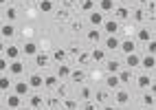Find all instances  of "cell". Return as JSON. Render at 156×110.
<instances>
[{
  "instance_id": "1",
  "label": "cell",
  "mask_w": 156,
  "mask_h": 110,
  "mask_svg": "<svg viewBox=\"0 0 156 110\" xmlns=\"http://www.w3.org/2000/svg\"><path fill=\"white\" fill-rule=\"evenodd\" d=\"M88 22H90L92 29H99V27H103V22H106V13H101L99 9H95V11L88 13Z\"/></svg>"
},
{
  "instance_id": "2",
  "label": "cell",
  "mask_w": 156,
  "mask_h": 110,
  "mask_svg": "<svg viewBox=\"0 0 156 110\" xmlns=\"http://www.w3.org/2000/svg\"><path fill=\"white\" fill-rule=\"evenodd\" d=\"M5 104H7V108H9V110H18V108H22V97L16 95V93L11 90V93H7Z\"/></svg>"
},
{
  "instance_id": "3",
  "label": "cell",
  "mask_w": 156,
  "mask_h": 110,
  "mask_svg": "<svg viewBox=\"0 0 156 110\" xmlns=\"http://www.w3.org/2000/svg\"><path fill=\"white\" fill-rule=\"evenodd\" d=\"M103 46H106V51H119V48H121V37L106 35V37H103Z\"/></svg>"
},
{
  "instance_id": "4",
  "label": "cell",
  "mask_w": 156,
  "mask_h": 110,
  "mask_svg": "<svg viewBox=\"0 0 156 110\" xmlns=\"http://www.w3.org/2000/svg\"><path fill=\"white\" fill-rule=\"evenodd\" d=\"M27 82L31 86V90H40V88H44V77L40 75V73H31Z\"/></svg>"
},
{
  "instance_id": "5",
  "label": "cell",
  "mask_w": 156,
  "mask_h": 110,
  "mask_svg": "<svg viewBox=\"0 0 156 110\" xmlns=\"http://www.w3.org/2000/svg\"><path fill=\"white\" fill-rule=\"evenodd\" d=\"M11 90L16 93V95H20V97H27L29 93H31V86H29V82H24V79H20V82H16L13 84V88H11Z\"/></svg>"
},
{
  "instance_id": "6",
  "label": "cell",
  "mask_w": 156,
  "mask_h": 110,
  "mask_svg": "<svg viewBox=\"0 0 156 110\" xmlns=\"http://www.w3.org/2000/svg\"><path fill=\"white\" fill-rule=\"evenodd\" d=\"M20 55H22V48H20V46H16V44H7V48H5V57L9 59V62L20 59Z\"/></svg>"
},
{
  "instance_id": "7",
  "label": "cell",
  "mask_w": 156,
  "mask_h": 110,
  "mask_svg": "<svg viewBox=\"0 0 156 110\" xmlns=\"http://www.w3.org/2000/svg\"><path fill=\"white\" fill-rule=\"evenodd\" d=\"M119 51L123 55H130V53H136V42H134L132 37H126V40H121V48Z\"/></svg>"
},
{
  "instance_id": "8",
  "label": "cell",
  "mask_w": 156,
  "mask_h": 110,
  "mask_svg": "<svg viewBox=\"0 0 156 110\" xmlns=\"http://www.w3.org/2000/svg\"><path fill=\"white\" fill-rule=\"evenodd\" d=\"M141 66H143L147 73H152L154 68H156V55H150V53L141 55Z\"/></svg>"
},
{
  "instance_id": "9",
  "label": "cell",
  "mask_w": 156,
  "mask_h": 110,
  "mask_svg": "<svg viewBox=\"0 0 156 110\" xmlns=\"http://www.w3.org/2000/svg\"><path fill=\"white\" fill-rule=\"evenodd\" d=\"M11 77H20L24 73V64L20 62V59H13V62H9V71H7Z\"/></svg>"
},
{
  "instance_id": "10",
  "label": "cell",
  "mask_w": 156,
  "mask_h": 110,
  "mask_svg": "<svg viewBox=\"0 0 156 110\" xmlns=\"http://www.w3.org/2000/svg\"><path fill=\"white\" fill-rule=\"evenodd\" d=\"M106 88L108 90H117V88H121V79L117 73H108L106 75Z\"/></svg>"
},
{
  "instance_id": "11",
  "label": "cell",
  "mask_w": 156,
  "mask_h": 110,
  "mask_svg": "<svg viewBox=\"0 0 156 110\" xmlns=\"http://www.w3.org/2000/svg\"><path fill=\"white\" fill-rule=\"evenodd\" d=\"M101 29H103L106 35H117L119 33V20H106Z\"/></svg>"
},
{
  "instance_id": "12",
  "label": "cell",
  "mask_w": 156,
  "mask_h": 110,
  "mask_svg": "<svg viewBox=\"0 0 156 110\" xmlns=\"http://www.w3.org/2000/svg\"><path fill=\"white\" fill-rule=\"evenodd\" d=\"M16 35V27H13V22H5L2 27H0V37L2 40H11Z\"/></svg>"
},
{
  "instance_id": "13",
  "label": "cell",
  "mask_w": 156,
  "mask_h": 110,
  "mask_svg": "<svg viewBox=\"0 0 156 110\" xmlns=\"http://www.w3.org/2000/svg\"><path fill=\"white\" fill-rule=\"evenodd\" d=\"M11 88H13L11 75H9V73H2V75H0V93H11Z\"/></svg>"
},
{
  "instance_id": "14",
  "label": "cell",
  "mask_w": 156,
  "mask_h": 110,
  "mask_svg": "<svg viewBox=\"0 0 156 110\" xmlns=\"http://www.w3.org/2000/svg\"><path fill=\"white\" fill-rule=\"evenodd\" d=\"M152 82H154V79H152V73H141V75L136 77V86L141 88V90H147Z\"/></svg>"
},
{
  "instance_id": "15",
  "label": "cell",
  "mask_w": 156,
  "mask_h": 110,
  "mask_svg": "<svg viewBox=\"0 0 156 110\" xmlns=\"http://www.w3.org/2000/svg\"><path fill=\"white\" fill-rule=\"evenodd\" d=\"M114 101H117L119 106H126L130 101V93L123 90V88H117V90H114Z\"/></svg>"
},
{
  "instance_id": "16",
  "label": "cell",
  "mask_w": 156,
  "mask_h": 110,
  "mask_svg": "<svg viewBox=\"0 0 156 110\" xmlns=\"http://www.w3.org/2000/svg\"><path fill=\"white\" fill-rule=\"evenodd\" d=\"M92 95H95V93H92L90 86H81V88H79V95H77V101H81V104H84V101H90Z\"/></svg>"
},
{
  "instance_id": "17",
  "label": "cell",
  "mask_w": 156,
  "mask_h": 110,
  "mask_svg": "<svg viewBox=\"0 0 156 110\" xmlns=\"http://www.w3.org/2000/svg\"><path fill=\"white\" fill-rule=\"evenodd\" d=\"M29 106L33 108V110H37V108H44V97L42 95H37V93H33L29 97Z\"/></svg>"
},
{
  "instance_id": "18",
  "label": "cell",
  "mask_w": 156,
  "mask_h": 110,
  "mask_svg": "<svg viewBox=\"0 0 156 110\" xmlns=\"http://www.w3.org/2000/svg\"><path fill=\"white\" fill-rule=\"evenodd\" d=\"M86 37H88V42H92V44H99L101 40H103V33L99 31V29H90V31L86 33Z\"/></svg>"
},
{
  "instance_id": "19",
  "label": "cell",
  "mask_w": 156,
  "mask_h": 110,
  "mask_svg": "<svg viewBox=\"0 0 156 110\" xmlns=\"http://www.w3.org/2000/svg\"><path fill=\"white\" fill-rule=\"evenodd\" d=\"M37 9H40L42 13H53L55 2H53V0H40V2H37Z\"/></svg>"
},
{
  "instance_id": "20",
  "label": "cell",
  "mask_w": 156,
  "mask_h": 110,
  "mask_svg": "<svg viewBox=\"0 0 156 110\" xmlns=\"http://www.w3.org/2000/svg\"><path fill=\"white\" fill-rule=\"evenodd\" d=\"M126 64H128L130 71H132V68H136V66H141V55H136V53L126 55Z\"/></svg>"
},
{
  "instance_id": "21",
  "label": "cell",
  "mask_w": 156,
  "mask_h": 110,
  "mask_svg": "<svg viewBox=\"0 0 156 110\" xmlns=\"http://www.w3.org/2000/svg\"><path fill=\"white\" fill-rule=\"evenodd\" d=\"M90 59L92 62H106V48H92V53H90Z\"/></svg>"
},
{
  "instance_id": "22",
  "label": "cell",
  "mask_w": 156,
  "mask_h": 110,
  "mask_svg": "<svg viewBox=\"0 0 156 110\" xmlns=\"http://www.w3.org/2000/svg\"><path fill=\"white\" fill-rule=\"evenodd\" d=\"M92 99H95L97 104H106L110 99V90L106 88V90H95V95H92Z\"/></svg>"
},
{
  "instance_id": "23",
  "label": "cell",
  "mask_w": 156,
  "mask_h": 110,
  "mask_svg": "<svg viewBox=\"0 0 156 110\" xmlns=\"http://www.w3.org/2000/svg\"><path fill=\"white\" fill-rule=\"evenodd\" d=\"M35 64H37L40 68H46V66L51 64V55H48V53H37V55H35Z\"/></svg>"
},
{
  "instance_id": "24",
  "label": "cell",
  "mask_w": 156,
  "mask_h": 110,
  "mask_svg": "<svg viewBox=\"0 0 156 110\" xmlns=\"http://www.w3.org/2000/svg\"><path fill=\"white\" fill-rule=\"evenodd\" d=\"M70 71H73V68L64 62V64L57 66V73H55V75H57V79H66V77H70Z\"/></svg>"
},
{
  "instance_id": "25",
  "label": "cell",
  "mask_w": 156,
  "mask_h": 110,
  "mask_svg": "<svg viewBox=\"0 0 156 110\" xmlns=\"http://www.w3.org/2000/svg\"><path fill=\"white\" fill-rule=\"evenodd\" d=\"M40 51H37V44L35 42H24V46H22V55H37Z\"/></svg>"
},
{
  "instance_id": "26",
  "label": "cell",
  "mask_w": 156,
  "mask_h": 110,
  "mask_svg": "<svg viewBox=\"0 0 156 110\" xmlns=\"http://www.w3.org/2000/svg\"><path fill=\"white\" fill-rule=\"evenodd\" d=\"M130 9L128 7H114V20H128Z\"/></svg>"
},
{
  "instance_id": "27",
  "label": "cell",
  "mask_w": 156,
  "mask_h": 110,
  "mask_svg": "<svg viewBox=\"0 0 156 110\" xmlns=\"http://www.w3.org/2000/svg\"><path fill=\"white\" fill-rule=\"evenodd\" d=\"M66 57H68L66 48H57V51L51 55V59H53V62H57V64H64V62H66Z\"/></svg>"
},
{
  "instance_id": "28",
  "label": "cell",
  "mask_w": 156,
  "mask_h": 110,
  "mask_svg": "<svg viewBox=\"0 0 156 110\" xmlns=\"http://www.w3.org/2000/svg\"><path fill=\"white\" fill-rule=\"evenodd\" d=\"M84 79H86V71H81V68L70 71V82H73V84H81Z\"/></svg>"
},
{
  "instance_id": "29",
  "label": "cell",
  "mask_w": 156,
  "mask_h": 110,
  "mask_svg": "<svg viewBox=\"0 0 156 110\" xmlns=\"http://www.w3.org/2000/svg\"><path fill=\"white\" fill-rule=\"evenodd\" d=\"M57 84H59L57 75H46V77H44V88H48V90H55Z\"/></svg>"
},
{
  "instance_id": "30",
  "label": "cell",
  "mask_w": 156,
  "mask_h": 110,
  "mask_svg": "<svg viewBox=\"0 0 156 110\" xmlns=\"http://www.w3.org/2000/svg\"><path fill=\"white\" fill-rule=\"evenodd\" d=\"M79 9H81L84 13H90V11H95V9H97V2H95V0H81V2H79Z\"/></svg>"
},
{
  "instance_id": "31",
  "label": "cell",
  "mask_w": 156,
  "mask_h": 110,
  "mask_svg": "<svg viewBox=\"0 0 156 110\" xmlns=\"http://www.w3.org/2000/svg\"><path fill=\"white\" fill-rule=\"evenodd\" d=\"M44 106L48 108V110H57L59 106H62V99L55 95V97H48V99H44Z\"/></svg>"
},
{
  "instance_id": "32",
  "label": "cell",
  "mask_w": 156,
  "mask_h": 110,
  "mask_svg": "<svg viewBox=\"0 0 156 110\" xmlns=\"http://www.w3.org/2000/svg\"><path fill=\"white\" fill-rule=\"evenodd\" d=\"M99 11H101V13L114 11V0H99Z\"/></svg>"
},
{
  "instance_id": "33",
  "label": "cell",
  "mask_w": 156,
  "mask_h": 110,
  "mask_svg": "<svg viewBox=\"0 0 156 110\" xmlns=\"http://www.w3.org/2000/svg\"><path fill=\"white\" fill-rule=\"evenodd\" d=\"M106 68H108V73H119L121 71V62H119L117 57H112V59L106 62Z\"/></svg>"
},
{
  "instance_id": "34",
  "label": "cell",
  "mask_w": 156,
  "mask_h": 110,
  "mask_svg": "<svg viewBox=\"0 0 156 110\" xmlns=\"http://www.w3.org/2000/svg\"><path fill=\"white\" fill-rule=\"evenodd\" d=\"M62 108H66V110H77L79 108V101L77 99H62Z\"/></svg>"
},
{
  "instance_id": "35",
  "label": "cell",
  "mask_w": 156,
  "mask_h": 110,
  "mask_svg": "<svg viewBox=\"0 0 156 110\" xmlns=\"http://www.w3.org/2000/svg\"><path fill=\"white\" fill-rule=\"evenodd\" d=\"M5 18H7V22H16V20H18V9L16 7H7Z\"/></svg>"
},
{
  "instance_id": "36",
  "label": "cell",
  "mask_w": 156,
  "mask_h": 110,
  "mask_svg": "<svg viewBox=\"0 0 156 110\" xmlns=\"http://www.w3.org/2000/svg\"><path fill=\"white\" fill-rule=\"evenodd\" d=\"M136 40H139V42H145V44H147L150 40H152V33L147 31V29H141V31L136 33Z\"/></svg>"
},
{
  "instance_id": "37",
  "label": "cell",
  "mask_w": 156,
  "mask_h": 110,
  "mask_svg": "<svg viewBox=\"0 0 156 110\" xmlns=\"http://www.w3.org/2000/svg\"><path fill=\"white\" fill-rule=\"evenodd\" d=\"M117 75H119V79H121V84H123V86L132 82V71H119Z\"/></svg>"
},
{
  "instance_id": "38",
  "label": "cell",
  "mask_w": 156,
  "mask_h": 110,
  "mask_svg": "<svg viewBox=\"0 0 156 110\" xmlns=\"http://www.w3.org/2000/svg\"><path fill=\"white\" fill-rule=\"evenodd\" d=\"M55 95H57L59 99H66V97H68V88H66L64 84H57V88H55Z\"/></svg>"
},
{
  "instance_id": "39",
  "label": "cell",
  "mask_w": 156,
  "mask_h": 110,
  "mask_svg": "<svg viewBox=\"0 0 156 110\" xmlns=\"http://www.w3.org/2000/svg\"><path fill=\"white\" fill-rule=\"evenodd\" d=\"M143 104H145V106H150V108H152V106L156 104V97H154L152 93H143Z\"/></svg>"
},
{
  "instance_id": "40",
  "label": "cell",
  "mask_w": 156,
  "mask_h": 110,
  "mask_svg": "<svg viewBox=\"0 0 156 110\" xmlns=\"http://www.w3.org/2000/svg\"><path fill=\"white\" fill-rule=\"evenodd\" d=\"M55 20H57V22H64V20H68V9H64V7H62L59 11L55 13Z\"/></svg>"
},
{
  "instance_id": "41",
  "label": "cell",
  "mask_w": 156,
  "mask_h": 110,
  "mask_svg": "<svg viewBox=\"0 0 156 110\" xmlns=\"http://www.w3.org/2000/svg\"><path fill=\"white\" fill-rule=\"evenodd\" d=\"M132 18L136 20V22H145V18H147V16H145V11H143V9H134Z\"/></svg>"
},
{
  "instance_id": "42",
  "label": "cell",
  "mask_w": 156,
  "mask_h": 110,
  "mask_svg": "<svg viewBox=\"0 0 156 110\" xmlns=\"http://www.w3.org/2000/svg\"><path fill=\"white\" fill-rule=\"evenodd\" d=\"M7 71H9V59H7L5 55H0V75L7 73Z\"/></svg>"
},
{
  "instance_id": "43",
  "label": "cell",
  "mask_w": 156,
  "mask_h": 110,
  "mask_svg": "<svg viewBox=\"0 0 156 110\" xmlns=\"http://www.w3.org/2000/svg\"><path fill=\"white\" fill-rule=\"evenodd\" d=\"M84 110H97V101L90 99V101H84Z\"/></svg>"
},
{
  "instance_id": "44",
  "label": "cell",
  "mask_w": 156,
  "mask_h": 110,
  "mask_svg": "<svg viewBox=\"0 0 156 110\" xmlns=\"http://www.w3.org/2000/svg\"><path fill=\"white\" fill-rule=\"evenodd\" d=\"M147 53L156 55V40H150V42H147Z\"/></svg>"
},
{
  "instance_id": "45",
  "label": "cell",
  "mask_w": 156,
  "mask_h": 110,
  "mask_svg": "<svg viewBox=\"0 0 156 110\" xmlns=\"http://www.w3.org/2000/svg\"><path fill=\"white\" fill-rule=\"evenodd\" d=\"M77 62H79V64L90 62V53H81V55H77Z\"/></svg>"
},
{
  "instance_id": "46",
  "label": "cell",
  "mask_w": 156,
  "mask_h": 110,
  "mask_svg": "<svg viewBox=\"0 0 156 110\" xmlns=\"http://www.w3.org/2000/svg\"><path fill=\"white\" fill-rule=\"evenodd\" d=\"M75 5H77V0H62V7L64 9H73Z\"/></svg>"
},
{
  "instance_id": "47",
  "label": "cell",
  "mask_w": 156,
  "mask_h": 110,
  "mask_svg": "<svg viewBox=\"0 0 156 110\" xmlns=\"http://www.w3.org/2000/svg\"><path fill=\"white\" fill-rule=\"evenodd\" d=\"M66 53H68V55H73V57H77V53H79V51H77V46H70Z\"/></svg>"
},
{
  "instance_id": "48",
  "label": "cell",
  "mask_w": 156,
  "mask_h": 110,
  "mask_svg": "<svg viewBox=\"0 0 156 110\" xmlns=\"http://www.w3.org/2000/svg\"><path fill=\"white\" fill-rule=\"evenodd\" d=\"M5 48H7V44H5V40L0 37V55H5Z\"/></svg>"
},
{
  "instance_id": "49",
  "label": "cell",
  "mask_w": 156,
  "mask_h": 110,
  "mask_svg": "<svg viewBox=\"0 0 156 110\" xmlns=\"http://www.w3.org/2000/svg\"><path fill=\"white\" fill-rule=\"evenodd\" d=\"M150 93L156 97V82H152V84H150Z\"/></svg>"
},
{
  "instance_id": "50",
  "label": "cell",
  "mask_w": 156,
  "mask_h": 110,
  "mask_svg": "<svg viewBox=\"0 0 156 110\" xmlns=\"http://www.w3.org/2000/svg\"><path fill=\"white\" fill-rule=\"evenodd\" d=\"M73 31H81V22H73Z\"/></svg>"
},
{
  "instance_id": "51",
  "label": "cell",
  "mask_w": 156,
  "mask_h": 110,
  "mask_svg": "<svg viewBox=\"0 0 156 110\" xmlns=\"http://www.w3.org/2000/svg\"><path fill=\"white\" fill-rule=\"evenodd\" d=\"M136 2H139L141 7H145V5H147V0H136Z\"/></svg>"
},
{
  "instance_id": "52",
  "label": "cell",
  "mask_w": 156,
  "mask_h": 110,
  "mask_svg": "<svg viewBox=\"0 0 156 110\" xmlns=\"http://www.w3.org/2000/svg\"><path fill=\"white\" fill-rule=\"evenodd\" d=\"M18 110H33L31 106H22V108H18Z\"/></svg>"
},
{
  "instance_id": "53",
  "label": "cell",
  "mask_w": 156,
  "mask_h": 110,
  "mask_svg": "<svg viewBox=\"0 0 156 110\" xmlns=\"http://www.w3.org/2000/svg\"><path fill=\"white\" fill-rule=\"evenodd\" d=\"M152 79H154V82H156V68H154V71H152Z\"/></svg>"
},
{
  "instance_id": "54",
  "label": "cell",
  "mask_w": 156,
  "mask_h": 110,
  "mask_svg": "<svg viewBox=\"0 0 156 110\" xmlns=\"http://www.w3.org/2000/svg\"><path fill=\"white\" fill-rule=\"evenodd\" d=\"M7 2H9V0H0V5H7Z\"/></svg>"
},
{
  "instance_id": "55",
  "label": "cell",
  "mask_w": 156,
  "mask_h": 110,
  "mask_svg": "<svg viewBox=\"0 0 156 110\" xmlns=\"http://www.w3.org/2000/svg\"><path fill=\"white\" fill-rule=\"evenodd\" d=\"M106 110H114V108H112V106H106Z\"/></svg>"
},
{
  "instance_id": "56",
  "label": "cell",
  "mask_w": 156,
  "mask_h": 110,
  "mask_svg": "<svg viewBox=\"0 0 156 110\" xmlns=\"http://www.w3.org/2000/svg\"><path fill=\"white\" fill-rule=\"evenodd\" d=\"M16 2H27V0H16Z\"/></svg>"
},
{
  "instance_id": "57",
  "label": "cell",
  "mask_w": 156,
  "mask_h": 110,
  "mask_svg": "<svg viewBox=\"0 0 156 110\" xmlns=\"http://www.w3.org/2000/svg\"><path fill=\"white\" fill-rule=\"evenodd\" d=\"M0 104H2V97H0Z\"/></svg>"
}]
</instances>
